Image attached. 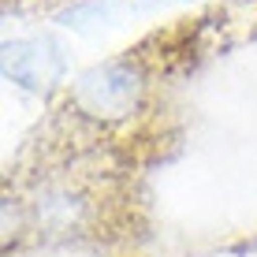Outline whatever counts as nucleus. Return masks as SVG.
<instances>
[{"label":"nucleus","instance_id":"obj_1","mask_svg":"<svg viewBox=\"0 0 257 257\" xmlns=\"http://www.w3.org/2000/svg\"><path fill=\"white\" fill-rule=\"evenodd\" d=\"M149 93H153L149 67L138 56L123 52V56L93 64L71 78L64 93L56 97V112L82 131L112 135V131L131 127V119L146 112Z\"/></svg>","mask_w":257,"mask_h":257},{"label":"nucleus","instance_id":"obj_2","mask_svg":"<svg viewBox=\"0 0 257 257\" xmlns=\"http://www.w3.org/2000/svg\"><path fill=\"white\" fill-rule=\"evenodd\" d=\"M4 75L15 86L34 93H64L67 78V52L52 34H34V38H15L4 45Z\"/></svg>","mask_w":257,"mask_h":257}]
</instances>
